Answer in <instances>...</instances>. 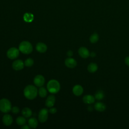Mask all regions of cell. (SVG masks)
Returning a JSON list of instances; mask_svg holds the SVG:
<instances>
[{"label": "cell", "instance_id": "cell-1", "mask_svg": "<svg viewBox=\"0 0 129 129\" xmlns=\"http://www.w3.org/2000/svg\"><path fill=\"white\" fill-rule=\"evenodd\" d=\"M38 94V90L36 87L32 85L27 86L24 90L25 97L29 100H33L35 98Z\"/></svg>", "mask_w": 129, "mask_h": 129}, {"label": "cell", "instance_id": "cell-2", "mask_svg": "<svg viewBox=\"0 0 129 129\" xmlns=\"http://www.w3.org/2000/svg\"><path fill=\"white\" fill-rule=\"evenodd\" d=\"M60 88V84L56 80H50L47 84V90L52 94L57 93L59 91Z\"/></svg>", "mask_w": 129, "mask_h": 129}, {"label": "cell", "instance_id": "cell-3", "mask_svg": "<svg viewBox=\"0 0 129 129\" xmlns=\"http://www.w3.org/2000/svg\"><path fill=\"white\" fill-rule=\"evenodd\" d=\"M19 49L22 53L28 54L31 53L33 51V46L30 42L28 41H23L19 44Z\"/></svg>", "mask_w": 129, "mask_h": 129}, {"label": "cell", "instance_id": "cell-4", "mask_svg": "<svg viewBox=\"0 0 129 129\" xmlns=\"http://www.w3.org/2000/svg\"><path fill=\"white\" fill-rule=\"evenodd\" d=\"M12 105L11 102L6 98L0 100V110L4 113H8L11 110Z\"/></svg>", "mask_w": 129, "mask_h": 129}, {"label": "cell", "instance_id": "cell-5", "mask_svg": "<svg viewBox=\"0 0 129 129\" xmlns=\"http://www.w3.org/2000/svg\"><path fill=\"white\" fill-rule=\"evenodd\" d=\"M19 55V49L16 47H11L8 49L7 52V55L8 58L14 59L18 57Z\"/></svg>", "mask_w": 129, "mask_h": 129}, {"label": "cell", "instance_id": "cell-6", "mask_svg": "<svg viewBox=\"0 0 129 129\" xmlns=\"http://www.w3.org/2000/svg\"><path fill=\"white\" fill-rule=\"evenodd\" d=\"M48 116V110L46 108H42L38 113V120L40 122H45Z\"/></svg>", "mask_w": 129, "mask_h": 129}, {"label": "cell", "instance_id": "cell-7", "mask_svg": "<svg viewBox=\"0 0 129 129\" xmlns=\"http://www.w3.org/2000/svg\"><path fill=\"white\" fill-rule=\"evenodd\" d=\"M33 82L36 86L40 87L44 85L45 83V79L42 75H38L34 78Z\"/></svg>", "mask_w": 129, "mask_h": 129}, {"label": "cell", "instance_id": "cell-8", "mask_svg": "<svg viewBox=\"0 0 129 129\" xmlns=\"http://www.w3.org/2000/svg\"><path fill=\"white\" fill-rule=\"evenodd\" d=\"M24 63L20 59H17L13 61L12 63V67L14 70L16 71L21 70L24 68Z\"/></svg>", "mask_w": 129, "mask_h": 129}, {"label": "cell", "instance_id": "cell-9", "mask_svg": "<svg viewBox=\"0 0 129 129\" xmlns=\"http://www.w3.org/2000/svg\"><path fill=\"white\" fill-rule=\"evenodd\" d=\"M64 63L67 67L71 69L74 68L77 64V62L76 60L74 58H72L71 57H69L67 59H66Z\"/></svg>", "mask_w": 129, "mask_h": 129}, {"label": "cell", "instance_id": "cell-10", "mask_svg": "<svg viewBox=\"0 0 129 129\" xmlns=\"http://www.w3.org/2000/svg\"><path fill=\"white\" fill-rule=\"evenodd\" d=\"M2 121L3 123L6 126H9L11 125L13 122V119L12 116L9 114H5L2 118Z\"/></svg>", "mask_w": 129, "mask_h": 129}, {"label": "cell", "instance_id": "cell-11", "mask_svg": "<svg viewBox=\"0 0 129 129\" xmlns=\"http://www.w3.org/2000/svg\"><path fill=\"white\" fill-rule=\"evenodd\" d=\"M78 53L80 56L84 58H87L90 55V52L88 49L85 47H81L78 50Z\"/></svg>", "mask_w": 129, "mask_h": 129}, {"label": "cell", "instance_id": "cell-12", "mask_svg": "<svg viewBox=\"0 0 129 129\" xmlns=\"http://www.w3.org/2000/svg\"><path fill=\"white\" fill-rule=\"evenodd\" d=\"M55 102V96L53 95H50L47 97L45 101V105L48 107H52Z\"/></svg>", "mask_w": 129, "mask_h": 129}, {"label": "cell", "instance_id": "cell-13", "mask_svg": "<svg viewBox=\"0 0 129 129\" xmlns=\"http://www.w3.org/2000/svg\"><path fill=\"white\" fill-rule=\"evenodd\" d=\"M36 49L40 53H44L47 49L46 45L42 42H39L36 45Z\"/></svg>", "mask_w": 129, "mask_h": 129}, {"label": "cell", "instance_id": "cell-14", "mask_svg": "<svg viewBox=\"0 0 129 129\" xmlns=\"http://www.w3.org/2000/svg\"><path fill=\"white\" fill-rule=\"evenodd\" d=\"M73 92L76 96H80L83 92V88L80 85H76L73 88Z\"/></svg>", "mask_w": 129, "mask_h": 129}, {"label": "cell", "instance_id": "cell-15", "mask_svg": "<svg viewBox=\"0 0 129 129\" xmlns=\"http://www.w3.org/2000/svg\"><path fill=\"white\" fill-rule=\"evenodd\" d=\"M83 102L86 104H92L95 101V97L91 95H86L83 97Z\"/></svg>", "mask_w": 129, "mask_h": 129}, {"label": "cell", "instance_id": "cell-16", "mask_svg": "<svg viewBox=\"0 0 129 129\" xmlns=\"http://www.w3.org/2000/svg\"><path fill=\"white\" fill-rule=\"evenodd\" d=\"M22 114L25 118H29L32 115V112L30 108L28 107H25L22 110Z\"/></svg>", "mask_w": 129, "mask_h": 129}, {"label": "cell", "instance_id": "cell-17", "mask_svg": "<svg viewBox=\"0 0 129 129\" xmlns=\"http://www.w3.org/2000/svg\"><path fill=\"white\" fill-rule=\"evenodd\" d=\"M94 108L96 110L101 112L105 110L106 106L104 103L100 102H98L94 105Z\"/></svg>", "mask_w": 129, "mask_h": 129}, {"label": "cell", "instance_id": "cell-18", "mask_svg": "<svg viewBox=\"0 0 129 129\" xmlns=\"http://www.w3.org/2000/svg\"><path fill=\"white\" fill-rule=\"evenodd\" d=\"M28 124L30 127L35 128L38 125V121L35 117H31L28 120Z\"/></svg>", "mask_w": 129, "mask_h": 129}, {"label": "cell", "instance_id": "cell-19", "mask_svg": "<svg viewBox=\"0 0 129 129\" xmlns=\"http://www.w3.org/2000/svg\"><path fill=\"white\" fill-rule=\"evenodd\" d=\"M24 21L26 22H31L34 19V16L32 13H26L24 14L23 16Z\"/></svg>", "mask_w": 129, "mask_h": 129}, {"label": "cell", "instance_id": "cell-20", "mask_svg": "<svg viewBox=\"0 0 129 129\" xmlns=\"http://www.w3.org/2000/svg\"><path fill=\"white\" fill-rule=\"evenodd\" d=\"M98 69V66L95 63H90L87 67L88 71L91 73L95 72Z\"/></svg>", "mask_w": 129, "mask_h": 129}, {"label": "cell", "instance_id": "cell-21", "mask_svg": "<svg viewBox=\"0 0 129 129\" xmlns=\"http://www.w3.org/2000/svg\"><path fill=\"white\" fill-rule=\"evenodd\" d=\"M26 122V120L24 116H20L18 117L16 119V122L19 125H23L25 124Z\"/></svg>", "mask_w": 129, "mask_h": 129}, {"label": "cell", "instance_id": "cell-22", "mask_svg": "<svg viewBox=\"0 0 129 129\" xmlns=\"http://www.w3.org/2000/svg\"><path fill=\"white\" fill-rule=\"evenodd\" d=\"M38 94L41 97L44 98L47 95V90L44 87H40L38 90Z\"/></svg>", "mask_w": 129, "mask_h": 129}, {"label": "cell", "instance_id": "cell-23", "mask_svg": "<svg viewBox=\"0 0 129 129\" xmlns=\"http://www.w3.org/2000/svg\"><path fill=\"white\" fill-rule=\"evenodd\" d=\"M104 94L102 90L98 91L95 95V98L98 100H102L104 98Z\"/></svg>", "mask_w": 129, "mask_h": 129}, {"label": "cell", "instance_id": "cell-24", "mask_svg": "<svg viewBox=\"0 0 129 129\" xmlns=\"http://www.w3.org/2000/svg\"><path fill=\"white\" fill-rule=\"evenodd\" d=\"M90 41L92 43H95L97 42L99 39V36L97 33H94L90 37Z\"/></svg>", "mask_w": 129, "mask_h": 129}, {"label": "cell", "instance_id": "cell-25", "mask_svg": "<svg viewBox=\"0 0 129 129\" xmlns=\"http://www.w3.org/2000/svg\"><path fill=\"white\" fill-rule=\"evenodd\" d=\"M34 63V60L31 58H28L24 61V65L27 67H31Z\"/></svg>", "mask_w": 129, "mask_h": 129}, {"label": "cell", "instance_id": "cell-26", "mask_svg": "<svg viewBox=\"0 0 129 129\" xmlns=\"http://www.w3.org/2000/svg\"><path fill=\"white\" fill-rule=\"evenodd\" d=\"M11 111L13 113H14L15 114H17L19 112L20 109H19V107H18L17 106H14L12 108Z\"/></svg>", "mask_w": 129, "mask_h": 129}, {"label": "cell", "instance_id": "cell-27", "mask_svg": "<svg viewBox=\"0 0 129 129\" xmlns=\"http://www.w3.org/2000/svg\"><path fill=\"white\" fill-rule=\"evenodd\" d=\"M49 111V112H50V113H51V114H54V113H55L56 112L57 109H56V108H55V107H50V108Z\"/></svg>", "mask_w": 129, "mask_h": 129}, {"label": "cell", "instance_id": "cell-28", "mask_svg": "<svg viewBox=\"0 0 129 129\" xmlns=\"http://www.w3.org/2000/svg\"><path fill=\"white\" fill-rule=\"evenodd\" d=\"M67 55L69 56V57H71L73 56V52L72 51V50H69L67 53Z\"/></svg>", "mask_w": 129, "mask_h": 129}, {"label": "cell", "instance_id": "cell-29", "mask_svg": "<svg viewBox=\"0 0 129 129\" xmlns=\"http://www.w3.org/2000/svg\"><path fill=\"white\" fill-rule=\"evenodd\" d=\"M125 63L127 66H129V56H127L125 58Z\"/></svg>", "mask_w": 129, "mask_h": 129}, {"label": "cell", "instance_id": "cell-30", "mask_svg": "<svg viewBox=\"0 0 129 129\" xmlns=\"http://www.w3.org/2000/svg\"><path fill=\"white\" fill-rule=\"evenodd\" d=\"M30 126H28V125H26V124H24L23 125H22V126L21 127V128L22 129H29V128H30Z\"/></svg>", "mask_w": 129, "mask_h": 129}, {"label": "cell", "instance_id": "cell-31", "mask_svg": "<svg viewBox=\"0 0 129 129\" xmlns=\"http://www.w3.org/2000/svg\"><path fill=\"white\" fill-rule=\"evenodd\" d=\"M96 53L95 52H92L91 53H90V55L91 57H95L96 56Z\"/></svg>", "mask_w": 129, "mask_h": 129}, {"label": "cell", "instance_id": "cell-32", "mask_svg": "<svg viewBox=\"0 0 129 129\" xmlns=\"http://www.w3.org/2000/svg\"><path fill=\"white\" fill-rule=\"evenodd\" d=\"M88 108V110H89V111H92V110H93V109H92V107H91V106H89Z\"/></svg>", "mask_w": 129, "mask_h": 129}]
</instances>
